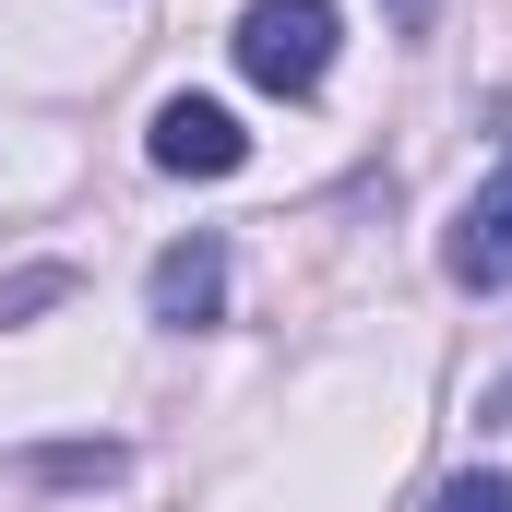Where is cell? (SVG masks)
I'll list each match as a JSON object with an SVG mask.
<instances>
[{"mask_svg": "<svg viewBox=\"0 0 512 512\" xmlns=\"http://www.w3.org/2000/svg\"><path fill=\"white\" fill-rule=\"evenodd\" d=\"M239 72L262 96H310L334 72V0H251L239 12Z\"/></svg>", "mask_w": 512, "mask_h": 512, "instance_id": "obj_1", "label": "cell"}, {"mask_svg": "<svg viewBox=\"0 0 512 512\" xmlns=\"http://www.w3.org/2000/svg\"><path fill=\"white\" fill-rule=\"evenodd\" d=\"M143 155H155L167 179H227V167L251 155V131H239V108H215V96H167L155 131H143Z\"/></svg>", "mask_w": 512, "mask_h": 512, "instance_id": "obj_2", "label": "cell"}, {"mask_svg": "<svg viewBox=\"0 0 512 512\" xmlns=\"http://www.w3.org/2000/svg\"><path fill=\"white\" fill-rule=\"evenodd\" d=\"M143 310H155L167 334L215 322V310H227V251H215V239H179V251H155V274H143Z\"/></svg>", "mask_w": 512, "mask_h": 512, "instance_id": "obj_3", "label": "cell"}, {"mask_svg": "<svg viewBox=\"0 0 512 512\" xmlns=\"http://www.w3.org/2000/svg\"><path fill=\"white\" fill-rule=\"evenodd\" d=\"M441 262H453V286H512V167L465 203V215H453Z\"/></svg>", "mask_w": 512, "mask_h": 512, "instance_id": "obj_4", "label": "cell"}, {"mask_svg": "<svg viewBox=\"0 0 512 512\" xmlns=\"http://www.w3.org/2000/svg\"><path fill=\"white\" fill-rule=\"evenodd\" d=\"M36 477H60V489H84V477H120V441H60V453H36Z\"/></svg>", "mask_w": 512, "mask_h": 512, "instance_id": "obj_5", "label": "cell"}, {"mask_svg": "<svg viewBox=\"0 0 512 512\" xmlns=\"http://www.w3.org/2000/svg\"><path fill=\"white\" fill-rule=\"evenodd\" d=\"M60 298H72V274H60V262H36V274H12V286H0V322H24V310H60Z\"/></svg>", "mask_w": 512, "mask_h": 512, "instance_id": "obj_6", "label": "cell"}, {"mask_svg": "<svg viewBox=\"0 0 512 512\" xmlns=\"http://www.w3.org/2000/svg\"><path fill=\"white\" fill-rule=\"evenodd\" d=\"M429 512H512V477H501V465H489V477H453Z\"/></svg>", "mask_w": 512, "mask_h": 512, "instance_id": "obj_7", "label": "cell"}, {"mask_svg": "<svg viewBox=\"0 0 512 512\" xmlns=\"http://www.w3.org/2000/svg\"><path fill=\"white\" fill-rule=\"evenodd\" d=\"M382 12H393V24H429V0H382Z\"/></svg>", "mask_w": 512, "mask_h": 512, "instance_id": "obj_8", "label": "cell"}]
</instances>
